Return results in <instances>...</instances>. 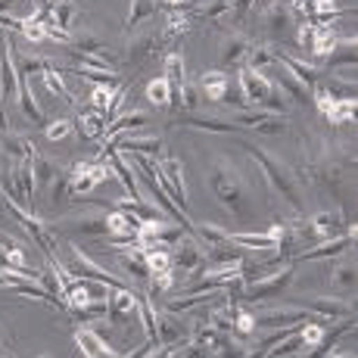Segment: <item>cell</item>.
<instances>
[{
  "mask_svg": "<svg viewBox=\"0 0 358 358\" xmlns=\"http://www.w3.org/2000/svg\"><path fill=\"white\" fill-rule=\"evenodd\" d=\"M246 153H250L252 159L259 162V169L265 171V178H268V184H271L274 194L284 196L287 203H290V209L296 212V215H299L306 203H302V194H299V187H296V181H290V175H287V171L280 169V165L274 162L271 156L265 153V150H259V147H252V143H246Z\"/></svg>",
  "mask_w": 358,
  "mask_h": 358,
  "instance_id": "6da1fadb",
  "label": "cell"
},
{
  "mask_svg": "<svg viewBox=\"0 0 358 358\" xmlns=\"http://www.w3.org/2000/svg\"><path fill=\"white\" fill-rule=\"evenodd\" d=\"M69 250H72V256H69L66 265H63L66 271H69V278H75V280H97V284L109 287V290H122V287H128L125 280L119 278V274H113V271H106V268H100L97 262L87 256L85 246L72 243ZM128 290H131V287H128Z\"/></svg>",
  "mask_w": 358,
  "mask_h": 358,
  "instance_id": "7a4b0ae2",
  "label": "cell"
},
{
  "mask_svg": "<svg viewBox=\"0 0 358 358\" xmlns=\"http://www.w3.org/2000/svg\"><path fill=\"white\" fill-rule=\"evenodd\" d=\"M212 190H215V199L231 212V215H246V196L240 190V181H237V171L231 169L228 162H218L215 171H212Z\"/></svg>",
  "mask_w": 358,
  "mask_h": 358,
  "instance_id": "3957f363",
  "label": "cell"
},
{
  "mask_svg": "<svg viewBox=\"0 0 358 358\" xmlns=\"http://www.w3.org/2000/svg\"><path fill=\"white\" fill-rule=\"evenodd\" d=\"M290 284H293V262H290V265H280L278 271L265 274V278H259V280H246L243 299H246V302L274 299V296H280Z\"/></svg>",
  "mask_w": 358,
  "mask_h": 358,
  "instance_id": "277c9868",
  "label": "cell"
},
{
  "mask_svg": "<svg viewBox=\"0 0 358 358\" xmlns=\"http://www.w3.org/2000/svg\"><path fill=\"white\" fill-rule=\"evenodd\" d=\"M66 171H69V187L78 196H87L91 190H97L100 184H106L113 178L106 162H72Z\"/></svg>",
  "mask_w": 358,
  "mask_h": 358,
  "instance_id": "5b68a950",
  "label": "cell"
},
{
  "mask_svg": "<svg viewBox=\"0 0 358 358\" xmlns=\"http://www.w3.org/2000/svg\"><path fill=\"white\" fill-rule=\"evenodd\" d=\"M156 181H159V187L169 194L171 199H175L178 209H184L187 206V187H184V162L181 159H159L153 169Z\"/></svg>",
  "mask_w": 358,
  "mask_h": 358,
  "instance_id": "8992f818",
  "label": "cell"
},
{
  "mask_svg": "<svg viewBox=\"0 0 358 358\" xmlns=\"http://www.w3.org/2000/svg\"><path fill=\"white\" fill-rule=\"evenodd\" d=\"M355 237H358L355 224H346V231H343V234H336V237H327V240H321V243L308 246V250L302 252V256H296V262H312V259H340V256H346V252L355 246ZM296 262H293V265H296Z\"/></svg>",
  "mask_w": 358,
  "mask_h": 358,
  "instance_id": "52a82bcc",
  "label": "cell"
},
{
  "mask_svg": "<svg viewBox=\"0 0 358 358\" xmlns=\"http://www.w3.org/2000/svg\"><path fill=\"white\" fill-rule=\"evenodd\" d=\"M312 103L318 106V113L324 115V119H327L334 128L352 125V119H355V100H336L330 91L318 87V94L312 97Z\"/></svg>",
  "mask_w": 358,
  "mask_h": 358,
  "instance_id": "ba28073f",
  "label": "cell"
},
{
  "mask_svg": "<svg viewBox=\"0 0 358 358\" xmlns=\"http://www.w3.org/2000/svg\"><path fill=\"white\" fill-rule=\"evenodd\" d=\"M252 315H256L259 330H293L308 321L306 308H265V312H252Z\"/></svg>",
  "mask_w": 358,
  "mask_h": 358,
  "instance_id": "9c48e42d",
  "label": "cell"
},
{
  "mask_svg": "<svg viewBox=\"0 0 358 358\" xmlns=\"http://www.w3.org/2000/svg\"><path fill=\"white\" fill-rule=\"evenodd\" d=\"M103 306H106L109 324H125V321L137 318V296H134V290H128V287H122V290H109L106 299H103Z\"/></svg>",
  "mask_w": 358,
  "mask_h": 358,
  "instance_id": "30bf717a",
  "label": "cell"
},
{
  "mask_svg": "<svg viewBox=\"0 0 358 358\" xmlns=\"http://www.w3.org/2000/svg\"><path fill=\"white\" fill-rule=\"evenodd\" d=\"M75 346L81 349V355L85 358H119L115 346H109L97 330H94V324H78L75 327Z\"/></svg>",
  "mask_w": 358,
  "mask_h": 358,
  "instance_id": "8fae6325",
  "label": "cell"
},
{
  "mask_svg": "<svg viewBox=\"0 0 358 358\" xmlns=\"http://www.w3.org/2000/svg\"><path fill=\"white\" fill-rule=\"evenodd\" d=\"M308 315H321L327 321H340V318H355L352 312V302L340 299V296H315L308 302H299Z\"/></svg>",
  "mask_w": 358,
  "mask_h": 358,
  "instance_id": "7c38bea8",
  "label": "cell"
},
{
  "mask_svg": "<svg viewBox=\"0 0 358 358\" xmlns=\"http://www.w3.org/2000/svg\"><path fill=\"white\" fill-rule=\"evenodd\" d=\"M237 85H240V91H243L246 106H262V103L268 100V94H271V81L262 78L259 72H252V69H246V66L237 69Z\"/></svg>",
  "mask_w": 358,
  "mask_h": 358,
  "instance_id": "4fadbf2b",
  "label": "cell"
},
{
  "mask_svg": "<svg viewBox=\"0 0 358 358\" xmlns=\"http://www.w3.org/2000/svg\"><path fill=\"white\" fill-rule=\"evenodd\" d=\"M190 336V327L181 315L175 312H159L156 315V343L159 346H171V343H184Z\"/></svg>",
  "mask_w": 358,
  "mask_h": 358,
  "instance_id": "5bb4252c",
  "label": "cell"
},
{
  "mask_svg": "<svg viewBox=\"0 0 358 358\" xmlns=\"http://www.w3.org/2000/svg\"><path fill=\"white\" fill-rule=\"evenodd\" d=\"M162 47H165V41H162L159 31H143L141 38L131 41L128 59H131L134 66H147L150 59H159V57H162Z\"/></svg>",
  "mask_w": 358,
  "mask_h": 358,
  "instance_id": "9a60e30c",
  "label": "cell"
},
{
  "mask_svg": "<svg viewBox=\"0 0 358 358\" xmlns=\"http://www.w3.org/2000/svg\"><path fill=\"white\" fill-rule=\"evenodd\" d=\"M330 72H336L340 75L343 69L349 72V78H355V63H358V57H355V34H349V38H343V41H336V47H334V53L324 59Z\"/></svg>",
  "mask_w": 358,
  "mask_h": 358,
  "instance_id": "2e32d148",
  "label": "cell"
},
{
  "mask_svg": "<svg viewBox=\"0 0 358 358\" xmlns=\"http://www.w3.org/2000/svg\"><path fill=\"white\" fill-rule=\"evenodd\" d=\"M228 243L250 252H278V243L268 237V231H228Z\"/></svg>",
  "mask_w": 358,
  "mask_h": 358,
  "instance_id": "e0dca14e",
  "label": "cell"
},
{
  "mask_svg": "<svg viewBox=\"0 0 358 358\" xmlns=\"http://www.w3.org/2000/svg\"><path fill=\"white\" fill-rule=\"evenodd\" d=\"M203 250L194 237H184L181 243L171 250V268H181V271H199L203 268Z\"/></svg>",
  "mask_w": 358,
  "mask_h": 358,
  "instance_id": "ac0fdd59",
  "label": "cell"
},
{
  "mask_svg": "<svg viewBox=\"0 0 358 358\" xmlns=\"http://www.w3.org/2000/svg\"><path fill=\"white\" fill-rule=\"evenodd\" d=\"M278 69H280V75L271 81L274 87H280V94H290V100H296V103H302V106H312V87H306L299 78L290 72L287 66H280L278 63Z\"/></svg>",
  "mask_w": 358,
  "mask_h": 358,
  "instance_id": "d6986e66",
  "label": "cell"
},
{
  "mask_svg": "<svg viewBox=\"0 0 358 358\" xmlns=\"http://www.w3.org/2000/svg\"><path fill=\"white\" fill-rule=\"evenodd\" d=\"M343 215L340 212H334V209H327V212H315L312 218H308V234H312L315 240H327V237H336V234H343Z\"/></svg>",
  "mask_w": 358,
  "mask_h": 358,
  "instance_id": "ffe728a7",
  "label": "cell"
},
{
  "mask_svg": "<svg viewBox=\"0 0 358 358\" xmlns=\"http://www.w3.org/2000/svg\"><path fill=\"white\" fill-rule=\"evenodd\" d=\"M228 81L231 78L222 72V69H209V72L199 75L196 91H199V97H206V100H212V103H222L224 91H228Z\"/></svg>",
  "mask_w": 358,
  "mask_h": 358,
  "instance_id": "44dd1931",
  "label": "cell"
},
{
  "mask_svg": "<svg viewBox=\"0 0 358 358\" xmlns=\"http://www.w3.org/2000/svg\"><path fill=\"white\" fill-rule=\"evenodd\" d=\"M115 150H122V153H137V156H162L165 153V141L162 137H122L119 141V147Z\"/></svg>",
  "mask_w": 358,
  "mask_h": 358,
  "instance_id": "7402d4cb",
  "label": "cell"
},
{
  "mask_svg": "<svg viewBox=\"0 0 358 358\" xmlns=\"http://www.w3.org/2000/svg\"><path fill=\"white\" fill-rule=\"evenodd\" d=\"M165 81H169L171 87V103H178V94H181V87L187 85V66H184V57L181 53H169L165 57Z\"/></svg>",
  "mask_w": 358,
  "mask_h": 358,
  "instance_id": "603a6c76",
  "label": "cell"
},
{
  "mask_svg": "<svg viewBox=\"0 0 358 358\" xmlns=\"http://www.w3.org/2000/svg\"><path fill=\"white\" fill-rule=\"evenodd\" d=\"M115 259H119V265L125 268L134 280H141V284H147V280H150V271H147V262H143V250H141V246L119 250V252H115Z\"/></svg>",
  "mask_w": 358,
  "mask_h": 358,
  "instance_id": "cb8c5ba5",
  "label": "cell"
},
{
  "mask_svg": "<svg viewBox=\"0 0 358 358\" xmlns=\"http://www.w3.org/2000/svg\"><path fill=\"white\" fill-rule=\"evenodd\" d=\"M38 81L47 87V91L53 94V97H59V100H66V103H72V106H78V97H75L72 91H69V85H66V75L59 72V69H53V66H47L44 72L38 75Z\"/></svg>",
  "mask_w": 358,
  "mask_h": 358,
  "instance_id": "d4e9b609",
  "label": "cell"
},
{
  "mask_svg": "<svg viewBox=\"0 0 358 358\" xmlns=\"http://www.w3.org/2000/svg\"><path fill=\"white\" fill-rule=\"evenodd\" d=\"M175 125L194 128V131H209V134H234L237 125L228 119H212V115H187V119H178Z\"/></svg>",
  "mask_w": 358,
  "mask_h": 358,
  "instance_id": "484cf974",
  "label": "cell"
},
{
  "mask_svg": "<svg viewBox=\"0 0 358 358\" xmlns=\"http://www.w3.org/2000/svg\"><path fill=\"white\" fill-rule=\"evenodd\" d=\"M106 165H109V175L119 178V184H122V190H125V196H131V199H141V190H137V181H134V175H131V169H128L125 156L113 153V156L106 159Z\"/></svg>",
  "mask_w": 358,
  "mask_h": 358,
  "instance_id": "4316f807",
  "label": "cell"
},
{
  "mask_svg": "<svg viewBox=\"0 0 358 358\" xmlns=\"http://www.w3.org/2000/svg\"><path fill=\"white\" fill-rule=\"evenodd\" d=\"M330 284H334L336 290H355V259H352V252H349L346 259H336L334 265H330Z\"/></svg>",
  "mask_w": 358,
  "mask_h": 358,
  "instance_id": "83f0119b",
  "label": "cell"
},
{
  "mask_svg": "<svg viewBox=\"0 0 358 358\" xmlns=\"http://www.w3.org/2000/svg\"><path fill=\"white\" fill-rule=\"evenodd\" d=\"M262 22H265L271 31H278V34L293 31V16H290V10H287V3L265 6V13H262Z\"/></svg>",
  "mask_w": 358,
  "mask_h": 358,
  "instance_id": "f1b7e54d",
  "label": "cell"
},
{
  "mask_svg": "<svg viewBox=\"0 0 358 358\" xmlns=\"http://www.w3.org/2000/svg\"><path fill=\"white\" fill-rule=\"evenodd\" d=\"M72 231L78 234H91V237H109V228H106V218L103 215H91V209L87 212H75L72 215Z\"/></svg>",
  "mask_w": 358,
  "mask_h": 358,
  "instance_id": "f546056e",
  "label": "cell"
},
{
  "mask_svg": "<svg viewBox=\"0 0 358 358\" xmlns=\"http://www.w3.org/2000/svg\"><path fill=\"white\" fill-rule=\"evenodd\" d=\"M246 69H252V72H259L262 78H265L268 69H278V53H274V47H268V44L252 47L250 57H246Z\"/></svg>",
  "mask_w": 358,
  "mask_h": 358,
  "instance_id": "4dcf8cb0",
  "label": "cell"
},
{
  "mask_svg": "<svg viewBox=\"0 0 358 358\" xmlns=\"http://www.w3.org/2000/svg\"><path fill=\"white\" fill-rule=\"evenodd\" d=\"M250 50H252V44L246 38H231L228 44H224V50H222L224 66L237 72L240 66H246V57H250Z\"/></svg>",
  "mask_w": 358,
  "mask_h": 358,
  "instance_id": "1f68e13d",
  "label": "cell"
},
{
  "mask_svg": "<svg viewBox=\"0 0 358 358\" xmlns=\"http://www.w3.org/2000/svg\"><path fill=\"white\" fill-rule=\"evenodd\" d=\"M0 252H3L6 265H13V268H25V271H31V265H29V252H25V246H19L16 240L6 237L3 231H0Z\"/></svg>",
  "mask_w": 358,
  "mask_h": 358,
  "instance_id": "d6a6232c",
  "label": "cell"
},
{
  "mask_svg": "<svg viewBox=\"0 0 358 358\" xmlns=\"http://www.w3.org/2000/svg\"><path fill=\"white\" fill-rule=\"evenodd\" d=\"M78 131L85 141H97L103 137V131H106V119H103L100 113H94V109H81L78 113Z\"/></svg>",
  "mask_w": 358,
  "mask_h": 358,
  "instance_id": "836d02e7",
  "label": "cell"
},
{
  "mask_svg": "<svg viewBox=\"0 0 358 358\" xmlns=\"http://www.w3.org/2000/svg\"><path fill=\"white\" fill-rule=\"evenodd\" d=\"M190 31V16L184 10H169L165 16V25H162V41H175V38H184Z\"/></svg>",
  "mask_w": 358,
  "mask_h": 358,
  "instance_id": "e575fe53",
  "label": "cell"
},
{
  "mask_svg": "<svg viewBox=\"0 0 358 358\" xmlns=\"http://www.w3.org/2000/svg\"><path fill=\"white\" fill-rule=\"evenodd\" d=\"M75 0H53L50 10H47V22L50 25H59V29H69L75 22Z\"/></svg>",
  "mask_w": 358,
  "mask_h": 358,
  "instance_id": "d590c367",
  "label": "cell"
},
{
  "mask_svg": "<svg viewBox=\"0 0 358 358\" xmlns=\"http://www.w3.org/2000/svg\"><path fill=\"white\" fill-rule=\"evenodd\" d=\"M47 199H50V206H63L66 196L72 194V187H69V171L66 169H57V175L50 178V184H47Z\"/></svg>",
  "mask_w": 358,
  "mask_h": 358,
  "instance_id": "8d00e7d4",
  "label": "cell"
},
{
  "mask_svg": "<svg viewBox=\"0 0 358 358\" xmlns=\"http://www.w3.org/2000/svg\"><path fill=\"white\" fill-rule=\"evenodd\" d=\"M143 262H147L150 274L171 271V250H165V246H147L143 250Z\"/></svg>",
  "mask_w": 358,
  "mask_h": 358,
  "instance_id": "74e56055",
  "label": "cell"
},
{
  "mask_svg": "<svg viewBox=\"0 0 358 358\" xmlns=\"http://www.w3.org/2000/svg\"><path fill=\"white\" fill-rule=\"evenodd\" d=\"M113 97H115V87H109V85H94V87H91V97H87V109H94V113H100L103 119H106L109 106H113Z\"/></svg>",
  "mask_w": 358,
  "mask_h": 358,
  "instance_id": "f35d334b",
  "label": "cell"
},
{
  "mask_svg": "<svg viewBox=\"0 0 358 358\" xmlns=\"http://www.w3.org/2000/svg\"><path fill=\"white\" fill-rule=\"evenodd\" d=\"M143 97H147L153 106H169L171 103V87H169V81L162 78H153V81H147V91H143Z\"/></svg>",
  "mask_w": 358,
  "mask_h": 358,
  "instance_id": "ab89813d",
  "label": "cell"
},
{
  "mask_svg": "<svg viewBox=\"0 0 358 358\" xmlns=\"http://www.w3.org/2000/svg\"><path fill=\"white\" fill-rule=\"evenodd\" d=\"M19 31H22V38L29 41V44H41V41H47V22L41 16L22 19V22H19Z\"/></svg>",
  "mask_w": 358,
  "mask_h": 358,
  "instance_id": "60d3db41",
  "label": "cell"
},
{
  "mask_svg": "<svg viewBox=\"0 0 358 358\" xmlns=\"http://www.w3.org/2000/svg\"><path fill=\"white\" fill-rule=\"evenodd\" d=\"M153 13H156V0H131L125 25H128V29H134V25H137V22H141V19L153 16Z\"/></svg>",
  "mask_w": 358,
  "mask_h": 358,
  "instance_id": "b9f144b4",
  "label": "cell"
},
{
  "mask_svg": "<svg viewBox=\"0 0 358 358\" xmlns=\"http://www.w3.org/2000/svg\"><path fill=\"white\" fill-rule=\"evenodd\" d=\"M252 330H256V315L250 312V308H240L234 312V334L231 336H250Z\"/></svg>",
  "mask_w": 358,
  "mask_h": 358,
  "instance_id": "7bdbcfd3",
  "label": "cell"
},
{
  "mask_svg": "<svg viewBox=\"0 0 358 358\" xmlns=\"http://www.w3.org/2000/svg\"><path fill=\"white\" fill-rule=\"evenodd\" d=\"M299 336H302V343L312 349V346H318V343H324L327 327L318 324V321H306V324H299Z\"/></svg>",
  "mask_w": 358,
  "mask_h": 358,
  "instance_id": "ee69618b",
  "label": "cell"
},
{
  "mask_svg": "<svg viewBox=\"0 0 358 358\" xmlns=\"http://www.w3.org/2000/svg\"><path fill=\"white\" fill-rule=\"evenodd\" d=\"M72 131H75V122H72V119H57V122H50V125H47L44 137H47V141L57 143V141H66V137L72 134Z\"/></svg>",
  "mask_w": 358,
  "mask_h": 358,
  "instance_id": "f6af8a7d",
  "label": "cell"
},
{
  "mask_svg": "<svg viewBox=\"0 0 358 358\" xmlns=\"http://www.w3.org/2000/svg\"><path fill=\"white\" fill-rule=\"evenodd\" d=\"M178 109H187V113H194V109H199V91L196 85H184L181 94H178Z\"/></svg>",
  "mask_w": 358,
  "mask_h": 358,
  "instance_id": "bcb514c9",
  "label": "cell"
},
{
  "mask_svg": "<svg viewBox=\"0 0 358 358\" xmlns=\"http://www.w3.org/2000/svg\"><path fill=\"white\" fill-rule=\"evenodd\" d=\"M287 10H290V16L299 19V22H312V0H290Z\"/></svg>",
  "mask_w": 358,
  "mask_h": 358,
  "instance_id": "7dc6e473",
  "label": "cell"
},
{
  "mask_svg": "<svg viewBox=\"0 0 358 358\" xmlns=\"http://www.w3.org/2000/svg\"><path fill=\"white\" fill-rule=\"evenodd\" d=\"M222 103H224V106H231V109H243V106H246L243 91H240V85H237V81H228V91H224Z\"/></svg>",
  "mask_w": 358,
  "mask_h": 358,
  "instance_id": "c3c4849f",
  "label": "cell"
},
{
  "mask_svg": "<svg viewBox=\"0 0 358 358\" xmlns=\"http://www.w3.org/2000/svg\"><path fill=\"white\" fill-rule=\"evenodd\" d=\"M315 31H318V25H315V22H302L299 29H296V44L308 50V47H312V41H315Z\"/></svg>",
  "mask_w": 358,
  "mask_h": 358,
  "instance_id": "681fc988",
  "label": "cell"
},
{
  "mask_svg": "<svg viewBox=\"0 0 358 358\" xmlns=\"http://www.w3.org/2000/svg\"><path fill=\"white\" fill-rule=\"evenodd\" d=\"M47 41H57V44H66V47H69V44H72V31L47 22Z\"/></svg>",
  "mask_w": 358,
  "mask_h": 358,
  "instance_id": "f907efd6",
  "label": "cell"
},
{
  "mask_svg": "<svg viewBox=\"0 0 358 358\" xmlns=\"http://www.w3.org/2000/svg\"><path fill=\"white\" fill-rule=\"evenodd\" d=\"M196 0H165V6L169 10H187V6H194Z\"/></svg>",
  "mask_w": 358,
  "mask_h": 358,
  "instance_id": "816d5d0a",
  "label": "cell"
},
{
  "mask_svg": "<svg viewBox=\"0 0 358 358\" xmlns=\"http://www.w3.org/2000/svg\"><path fill=\"white\" fill-rule=\"evenodd\" d=\"M0 358H13L10 352H6V349H0Z\"/></svg>",
  "mask_w": 358,
  "mask_h": 358,
  "instance_id": "f5cc1de1",
  "label": "cell"
},
{
  "mask_svg": "<svg viewBox=\"0 0 358 358\" xmlns=\"http://www.w3.org/2000/svg\"><path fill=\"white\" fill-rule=\"evenodd\" d=\"M41 3H53V0H41Z\"/></svg>",
  "mask_w": 358,
  "mask_h": 358,
  "instance_id": "db71d44e",
  "label": "cell"
},
{
  "mask_svg": "<svg viewBox=\"0 0 358 358\" xmlns=\"http://www.w3.org/2000/svg\"><path fill=\"white\" fill-rule=\"evenodd\" d=\"M41 358H50V355H41Z\"/></svg>",
  "mask_w": 358,
  "mask_h": 358,
  "instance_id": "11a10c76",
  "label": "cell"
},
{
  "mask_svg": "<svg viewBox=\"0 0 358 358\" xmlns=\"http://www.w3.org/2000/svg\"><path fill=\"white\" fill-rule=\"evenodd\" d=\"M265 358H271V355H265Z\"/></svg>",
  "mask_w": 358,
  "mask_h": 358,
  "instance_id": "9f6ffc18",
  "label": "cell"
}]
</instances>
